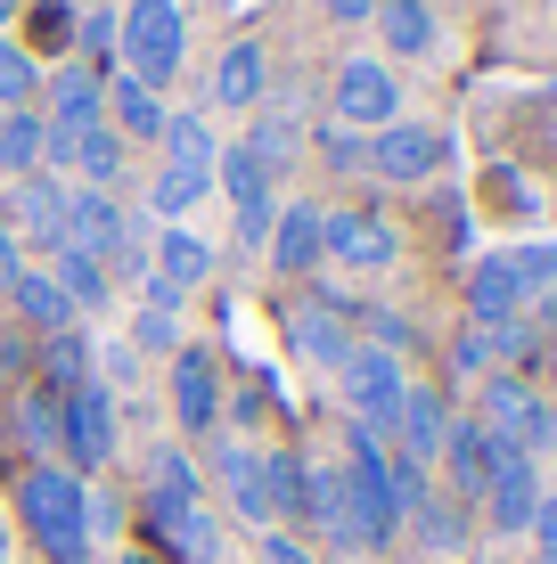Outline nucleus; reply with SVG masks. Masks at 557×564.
<instances>
[{"instance_id": "1", "label": "nucleus", "mask_w": 557, "mask_h": 564, "mask_svg": "<svg viewBox=\"0 0 557 564\" xmlns=\"http://www.w3.org/2000/svg\"><path fill=\"white\" fill-rule=\"evenodd\" d=\"M83 475L74 466H33L25 482H17V516H25V532L42 540V556L50 564H83L90 556V523H83Z\"/></svg>"}, {"instance_id": "2", "label": "nucleus", "mask_w": 557, "mask_h": 564, "mask_svg": "<svg viewBox=\"0 0 557 564\" xmlns=\"http://www.w3.org/2000/svg\"><path fill=\"white\" fill-rule=\"evenodd\" d=\"M344 499H353V523H361V549L386 556L394 532H401V499H394V458L369 425L344 417Z\"/></svg>"}, {"instance_id": "3", "label": "nucleus", "mask_w": 557, "mask_h": 564, "mask_svg": "<svg viewBox=\"0 0 557 564\" xmlns=\"http://www.w3.org/2000/svg\"><path fill=\"white\" fill-rule=\"evenodd\" d=\"M475 425H484L501 451H525V458L557 451V410H549V393H542L533 377H516V368H492V377L475 384Z\"/></svg>"}, {"instance_id": "4", "label": "nucleus", "mask_w": 557, "mask_h": 564, "mask_svg": "<svg viewBox=\"0 0 557 564\" xmlns=\"http://www.w3.org/2000/svg\"><path fill=\"white\" fill-rule=\"evenodd\" d=\"M115 57H124L131 83L164 90L172 74H181V57H189V17H181V0H131V9L115 17Z\"/></svg>"}, {"instance_id": "5", "label": "nucleus", "mask_w": 557, "mask_h": 564, "mask_svg": "<svg viewBox=\"0 0 557 564\" xmlns=\"http://www.w3.org/2000/svg\"><path fill=\"white\" fill-rule=\"evenodd\" d=\"M336 393H344V410H353V425H369V434L386 442L394 417H401V393H410L401 352H386V344H353L344 368H336Z\"/></svg>"}, {"instance_id": "6", "label": "nucleus", "mask_w": 557, "mask_h": 564, "mask_svg": "<svg viewBox=\"0 0 557 564\" xmlns=\"http://www.w3.org/2000/svg\"><path fill=\"white\" fill-rule=\"evenodd\" d=\"M140 516H148V540H157V564H214L222 556V523L205 499H172V491H148L140 499Z\"/></svg>"}, {"instance_id": "7", "label": "nucleus", "mask_w": 557, "mask_h": 564, "mask_svg": "<svg viewBox=\"0 0 557 564\" xmlns=\"http://www.w3.org/2000/svg\"><path fill=\"white\" fill-rule=\"evenodd\" d=\"M320 254H329L336 270H361V279H377V270H394L401 238H394L386 213H369V205H336L329 221H320Z\"/></svg>"}, {"instance_id": "8", "label": "nucleus", "mask_w": 557, "mask_h": 564, "mask_svg": "<svg viewBox=\"0 0 557 564\" xmlns=\"http://www.w3.org/2000/svg\"><path fill=\"white\" fill-rule=\"evenodd\" d=\"M115 442H124V425H115V393H107V377L74 384V393L57 401V451H66L74 466H107V458H115Z\"/></svg>"}, {"instance_id": "9", "label": "nucleus", "mask_w": 557, "mask_h": 564, "mask_svg": "<svg viewBox=\"0 0 557 564\" xmlns=\"http://www.w3.org/2000/svg\"><path fill=\"white\" fill-rule=\"evenodd\" d=\"M214 172H222V188H229V213H238V246H263V238H271V221H279V172L263 164L246 140L229 148Z\"/></svg>"}, {"instance_id": "10", "label": "nucleus", "mask_w": 557, "mask_h": 564, "mask_svg": "<svg viewBox=\"0 0 557 564\" xmlns=\"http://www.w3.org/2000/svg\"><path fill=\"white\" fill-rule=\"evenodd\" d=\"M443 155H451V140L435 123H386V131H369V172L377 181H394V188H418V181H435L443 172Z\"/></svg>"}, {"instance_id": "11", "label": "nucleus", "mask_w": 557, "mask_h": 564, "mask_svg": "<svg viewBox=\"0 0 557 564\" xmlns=\"http://www.w3.org/2000/svg\"><path fill=\"white\" fill-rule=\"evenodd\" d=\"M542 458H525V451H501V442H492V482H484V523L501 540H516L533 523V508H542Z\"/></svg>"}, {"instance_id": "12", "label": "nucleus", "mask_w": 557, "mask_h": 564, "mask_svg": "<svg viewBox=\"0 0 557 564\" xmlns=\"http://www.w3.org/2000/svg\"><path fill=\"white\" fill-rule=\"evenodd\" d=\"M336 123L344 131H386V123H401L394 66H377V57H344V66H336Z\"/></svg>"}, {"instance_id": "13", "label": "nucleus", "mask_w": 557, "mask_h": 564, "mask_svg": "<svg viewBox=\"0 0 557 564\" xmlns=\"http://www.w3.org/2000/svg\"><path fill=\"white\" fill-rule=\"evenodd\" d=\"M205 279H214V246H205L197 229H164V238H157V262H148V303H157V311H181Z\"/></svg>"}, {"instance_id": "14", "label": "nucleus", "mask_w": 557, "mask_h": 564, "mask_svg": "<svg viewBox=\"0 0 557 564\" xmlns=\"http://www.w3.org/2000/svg\"><path fill=\"white\" fill-rule=\"evenodd\" d=\"M124 238H131V221H124V205H115V188H66V246L74 254H90V262H124Z\"/></svg>"}, {"instance_id": "15", "label": "nucleus", "mask_w": 557, "mask_h": 564, "mask_svg": "<svg viewBox=\"0 0 557 564\" xmlns=\"http://www.w3.org/2000/svg\"><path fill=\"white\" fill-rule=\"evenodd\" d=\"M172 417H181V434H214L222 425V360L205 344L172 352Z\"/></svg>"}, {"instance_id": "16", "label": "nucleus", "mask_w": 557, "mask_h": 564, "mask_svg": "<svg viewBox=\"0 0 557 564\" xmlns=\"http://www.w3.org/2000/svg\"><path fill=\"white\" fill-rule=\"evenodd\" d=\"M287 336H296V352L312 360V368H344V352H353V303L344 295H312V303H296L287 311Z\"/></svg>"}, {"instance_id": "17", "label": "nucleus", "mask_w": 557, "mask_h": 564, "mask_svg": "<svg viewBox=\"0 0 557 564\" xmlns=\"http://www.w3.org/2000/svg\"><path fill=\"white\" fill-rule=\"evenodd\" d=\"M214 475H222V499L238 508L255 532H279V516H271V475H263V451L255 442H214Z\"/></svg>"}, {"instance_id": "18", "label": "nucleus", "mask_w": 557, "mask_h": 564, "mask_svg": "<svg viewBox=\"0 0 557 564\" xmlns=\"http://www.w3.org/2000/svg\"><path fill=\"white\" fill-rule=\"evenodd\" d=\"M0 213H9V229H17V238H33L42 254L66 246V181H57V172H25L17 197L0 205Z\"/></svg>"}, {"instance_id": "19", "label": "nucleus", "mask_w": 557, "mask_h": 564, "mask_svg": "<svg viewBox=\"0 0 557 564\" xmlns=\"http://www.w3.org/2000/svg\"><path fill=\"white\" fill-rule=\"evenodd\" d=\"M320 221H329V205H312V197H296V205H279V221H271V238H263V254H271L279 279H312L320 262Z\"/></svg>"}, {"instance_id": "20", "label": "nucleus", "mask_w": 557, "mask_h": 564, "mask_svg": "<svg viewBox=\"0 0 557 564\" xmlns=\"http://www.w3.org/2000/svg\"><path fill=\"white\" fill-rule=\"evenodd\" d=\"M443 491L459 499V508H484V482H492V434L475 417H451V434H443Z\"/></svg>"}, {"instance_id": "21", "label": "nucleus", "mask_w": 557, "mask_h": 564, "mask_svg": "<svg viewBox=\"0 0 557 564\" xmlns=\"http://www.w3.org/2000/svg\"><path fill=\"white\" fill-rule=\"evenodd\" d=\"M443 434H451V401L435 393V384H410V393H401L394 434H386V451L418 458V466H435V458H443Z\"/></svg>"}, {"instance_id": "22", "label": "nucleus", "mask_w": 557, "mask_h": 564, "mask_svg": "<svg viewBox=\"0 0 557 564\" xmlns=\"http://www.w3.org/2000/svg\"><path fill=\"white\" fill-rule=\"evenodd\" d=\"M303 523H312L329 549L369 556L361 549V523H353V499H344V466H312V475H303Z\"/></svg>"}, {"instance_id": "23", "label": "nucleus", "mask_w": 557, "mask_h": 564, "mask_svg": "<svg viewBox=\"0 0 557 564\" xmlns=\"http://www.w3.org/2000/svg\"><path fill=\"white\" fill-rule=\"evenodd\" d=\"M42 123L57 131V140L107 123V83H99V66H57V74H50V115H42Z\"/></svg>"}, {"instance_id": "24", "label": "nucleus", "mask_w": 557, "mask_h": 564, "mask_svg": "<svg viewBox=\"0 0 557 564\" xmlns=\"http://www.w3.org/2000/svg\"><path fill=\"white\" fill-rule=\"evenodd\" d=\"M508 319H525V286H516L508 254H484L468 270V327H508Z\"/></svg>"}, {"instance_id": "25", "label": "nucleus", "mask_w": 557, "mask_h": 564, "mask_svg": "<svg viewBox=\"0 0 557 564\" xmlns=\"http://www.w3.org/2000/svg\"><path fill=\"white\" fill-rule=\"evenodd\" d=\"M9 303H17V319H25L33 336H66V327H74V303H66V286H57L50 270H17Z\"/></svg>"}, {"instance_id": "26", "label": "nucleus", "mask_w": 557, "mask_h": 564, "mask_svg": "<svg viewBox=\"0 0 557 564\" xmlns=\"http://www.w3.org/2000/svg\"><path fill=\"white\" fill-rule=\"evenodd\" d=\"M107 115H115V131H124V140H164V123H172L164 90L131 83V74H115V83H107Z\"/></svg>"}, {"instance_id": "27", "label": "nucleus", "mask_w": 557, "mask_h": 564, "mask_svg": "<svg viewBox=\"0 0 557 564\" xmlns=\"http://www.w3.org/2000/svg\"><path fill=\"white\" fill-rule=\"evenodd\" d=\"M377 42H386L394 57H435V9L427 0H377Z\"/></svg>"}, {"instance_id": "28", "label": "nucleus", "mask_w": 557, "mask_h": 564, "mask_svg": "<svg viewBox=\"0 0 557 564\" xmlns=\"http://www.w3.org/2000/svg\"><path fill=\"white\" fill-rule=\"evenodd\" d=\"M263 83H271L263 42H229L222 66H214V107H263Z\"/></svg>"}, {"instance_id": "29", "label": "nucleus", "mask_w": 557, "mask_h": 564, "mask_svg": "<svg viewBox=\"0 0 557 564\" xmlns=\"http://www.w3.org/2000/svg\"><path fill=\"white\" fill-rule=\"evenodd\" d=\"M90 377H99V352H90V336H74V327H66V336H42V393L66 401L74 384H90Z\"/></svg>"}, {"instance_id": "30", "label": "nucleus", "mask_w": 557, "mask_h": 564, "mask_svg": "<svg viewBox=\"0 0 557 564\" xmlns=\"http://www.w3.org/2000/svg\"><path fill=\"white\" fill-rule=\"evenodd\" d=\"M410 532H418V549L459 556V549H468V508H459L451 491H427V499L410 508Z\"/></svg>"}, {"instance_id": "31", "label": "nucleus", "mask_w": 557, "mask_h": 564, "mask_svg": "<svg viewBox=\"0 0 557 564\" xmlns=\"http://www.w3.org/2000/svg\"><path fill=\"white\" fill-rule=\"evenodd\" d=\"M42 155H50V123H42V107H17V115H0V172H42Z\"/></svg>"}, {"instance_id": "32", "label": "nucleus", "mask_w": 557, "mask_h": 564, "mask_svg": "<svg viewBox=\"0 0 557 564\" xmlns=\"http://www.w3.org/2000/svg\"><path fill=\"white\" fill-rule=\"evenodd\" d=\"M157 148H164L172 172H214V164H222V140H214V123H205V115H172Z\"/></svg>"}, {"instance_id": "33", "label": "nucleus", "mask_w": 557, "mask_h": 564, "mask_svg": "<svg viewBox=\"0 0 557 564\" xmlns=\"http://www.w3.org/2000/svg\"><path fill=\"white\" fill-rule=\"evenodd\" d=\"M50 279L66 286V303H74V311H90V303H107L115 270H107V262H90V254H74V246H57V254H50Z\"/></svg>"}, {"instance_id": "34", "label": "nucleus", "mask_w": 557, "mask_h": 564, "mask_svg": "<svg viewBox=\"0 0 557 564\" xmlns=\"http://www.w3.org/2000/svg\"><path fill=\"white\" fill-rule=\"evenodd\" d=\"M263 475H271V516L303 523V475H312V458L303 451H263Z\"/></svg>"}, {"instance_id": "35", "label": "nucleus", "mask_w": 557, "mask_h": 564, "mask_svg": "<svg viewBox=\"0 0 557 564\" xmlns=\"http://www.w3.org/2000/svg\"><path fill=\"white\" fill-rule=\"evenodd\" d=\"M205 188H214V172H172V164H164L157 181H148V205H157V221H164V229H181V213L197 205Z\"/></svg>"}, {"instance_id": "36", "label": "nucleus", "mask_w": 557, "mask_h": 564, "mask_svg": "<svg viewBox=\"0 0 557 564\" xmlns=\"http://www.w3.org/2000/svg\"><path fill=\"white\" fill-rule=\"evenodd\" d=\"M508 270H516V286H525V303L533 295H549L557 286V238H533V246H501Z\"/></svg>"}, {"instance_id": "37", "label": "nucleus", "mask_w": 557, "mask_h": 564, "mask_svg": "<svg viewBox=\"0 0 557 564\" xmlns=\"http://www.w3.org/2000/svg\"><path fill=\"white\" fill-rule=\"evenodd\" d=\"M33 90H42V66H33L17 42H0V115H17Z\"/></svg>"}, {"instance_id": "38", "label": "nucleus", "mask_w": 557, "mask_h": 564, "mask_svg": "<svg viewBox=\"0 0 557 564\" xmlns=\"http://www.w3.org/2000/svg\"><path fill=\"white\" fill-rule=\"evenodd\" d=\"M148 491H172V499H205V475H197V458L189 451H157V475H148Z\"/></svg>"}, {"instance_id": "39", "label": "nucleus", "mask_w": 557, "mask_h": 564, "mask_svg": "<svg viewBox=\"0 0 557 564\" xmlns=\"http://www.w3.org/2000/svg\"><path fill=\"white\" fill-rule=\"evenodd\" d=\"M131 352H181V311H157V303H140V319H131Z\"/></svg>"}, {"instance_id": "40", "label": "nucleus", "mask_w": 557, "mask_h": 564, "mask_svg": "<svg viewBox=\"0 0 557 564\" xmlns=\"http://www.w3.org/2000/svg\"><path fill=\"white\" fill-rule=\"evenodd\" d=\"M246 148H255L271 172H287V164H296V123H287V115H263V123H255V140H246Z\"/></svg>"}, {"instance_id": "41", "label": "nucleus", "mask_w": 557, "mask_h": 564, "mask_svg": "<svg viewBox=\"0 0 557 564\" xmlns=\"http://www.w3.org/2000/svg\"><path fill=\"white\" fill-rule=\"evenodd\" d=\"M17 425H25L33 451H50V442H57V393H25V401H17Z\"/></svg>"}, {"instance_id": "42", "label": "nucleus", "mask_w": 557, "mask_h": 564, "mask_svg": "<svg viewBox=\"0 0 557 564\" xmlns=\"http://www.w3.org/2000/svg\"><path fill=\"white\" fill-rule=\"evenodd\" d=\"M74 50L83 57H115V9H83L74 17Z\"/></svg>"}, {"instance_id": "43", "label": "nucleus", "mask_w": 557, "mask_h": 564, "mask_svg": "<svg viewBox=\"0 0 557 564\" xmlns=\"http://www.w3.org/2000/svg\"><path fill=\"white\" fill-rule=\"evenodd\" d=\"M66 33H74L66 0H42V9H33V42H42V50H66Z\"/></svg>"}, {"instance_id": "44", "label": "nucleus", "mask_w": 557, "mask_h": 564, "mask_svg": "<svg viewBox=\"0 0 557 564\" xmlns=\"http://www.w3.org/2000/svg\"><path fill=\"white\" fill-rule=\"evenodd\" d=\"M320 148H329V164H336V172H369V140H361V131H329Z\"/></svg>"}, {"instance_id": "45", "label": "nucleus", "mask_w": 557, "mask_h": 564, "mask_svg": "<svg viewBox=\"0 0 557 564\" xmlns=\"http://www.w3.org/2000/svg\"><path fill=\"white\" fill-rule=\"evenodd\" d=\"M525 532H533V556H549V564H557V491H542V508H533Z\"/></svg>"}, {"instance_id": "46", "label": "nucleus", "mask_w": 557, "mask_h": 564, "mask_svg": "<svg viewBox=\"0 0 557 564\" xmlns=\"http://www.w3.org/2000/svg\"><path fill=\"white\" fill-rule=\"evenodd\" d=\"M263 564H320L296 532H263Z\"/></svg>"}, {"instance_id": "47", "label": "nucleus", "mask_w": 557, "mask_h": 564, "mask_svg": "<svg viewBox=\"0 0 557 564\" xmlns=\"http://www.w3.org/2000/svg\"><path fill=\"white\" fill-rule=\"evenodd\" d=\"M17 270H25V262H17V229H9V213H0V295L17 286Z\"/></svg>"}, {"instance_id": "48", "label": "nucleus", "mask_w": 557, "mask_h": 564, "mask_svg": "<svg viewBox=\"0 0 557 564\" xmlns=\"http://www.w3.org/2000/svg\"><path fill=\"white\" fill-rule=\"evenodd\" d=\"M329 17H344V25H369V17H377V0H329Z\"/></svg>"}, {"instance_id": "49", "label": "nucleus", "mask_w": 557, "mask_h": 564, "mask_svg": "<svg viewBox=\"0 0 557 564\" xmlns=\"http://www.w3.org/2000/svg\"><path fill=\"white\" fill-rule=\"evenodd\" d=\"M17 368H25V344H17L9 327H0V377H17Z\"/></svg>"}, {"instance_id": "50", "label": "nucleus", "mask_w": 557, "mask_h": 564, "mask_svg": "<svg viewBox=\"0 0 557 564\" xmlns=\"http://www.w3.org/2000/svg\"><path fill=\"white\" fill-rule=\"evenodd\" d=\"M115 564H157V556H148V549H124V556H115Z\"/></svg>"}, {"instance_id": "51", "label": "nucleus", "mask_w": 557, "mask_h": 564, "mask_svg": "<svg viewBox=\"0 0 557 564\" xmlns=\"http://www.w3.org/2000/svg\"><path fill=\"white\" fill-rule=\"evenodd\" d=\"M9 17H17V0H0V25H9Z\"/></svg>"}, {"instance_id": "52", "label": "nucleus", "mask_w": 557, "mask_h": 564, "mask_svg": "<svg viewBox=\"0 0 557 564\" xmlns=\"http://www.w3.org/2000/svg\"><path fill=\"white\" fill-rule=\"evenodd\" d=\"M83 9H115V0H83Z\"/></svg>"}, {"instance_id": "53", "label": "nucleus", "mask_w": 557, "mask_h": 564, "mask_svg": "<svg viewBox=\"0 0 557 564\" xmlns=\"http://www.w3.org/2000/svg\"><path fill=\"white\" fill-rule=\"evenodd\" d=\"M549 377H557V352H549Z\"/></svg>"}, {"instance_id": "54", "label": "nucleus", "mask_w": 557, "mask_h": 564, "mask_svg": "<svg viewBox=\"0 0 557 564\" xmlns=\"http://www.w3.org/2000/svg\"><path fill=\"white\" fill-rule=\"evenodd\" d=\"M533 564H549V556H533Z\"/></svg>"}]
</instances>
